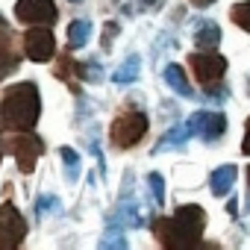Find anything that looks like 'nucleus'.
Returning <instances> with one entry per match:
<instances>
[{"instance_id":"nucleus-4","label":"nucleus","mask_w":250,"mask_h":250,"mask_svg":"<svg viewBox=\"0 0 250 250\" xmlns=\"http://www.w3.org/2000/svg\"><path fill=\"white\" fill-rule=\"evenodd\" d=\"M27 235V221L18 206L9 200L0 206V247H21Z\"/></svg>"},{"instance_id":"nucleus-25","label":"nucleus","mask_w":250,"mask_h":250,"mask_svg":"<svg viewBox=\"0 0 250 250\" xmlns=\"http://www.w3.org/2000/svg\"><path fill=\"white\" fill-rule=\"evenodd\" d=\"M159 3H162V0H139V6H142V9H156Z\"/></svg>"},{"instance_id":"nucleus-23","label":"nucleus","mask_w":250,"mask_h":250,"mask_svg":"<svg viewBox=\"0 0 250 250\" xmlns=\"http://www.w3.org/2000/svg\"><path fill=\"white\" fill-rule=\"evenodd\" d=\"M115 33H118V24H115V21H109V27H106V33H103V47H109V44H112V39H115Z\"/></svg>"},{"instance_id":"nucleus-8","label":"nucleus","mask_w":250,"mask_h":250,"mask_svg":"<svg viewBox=\"0 0 250 250\" xmlns=\"http://www.w3.org/2000/svg\"><path fill=\"white\" fill-rule=\"evenodd\" d=\"M9 150H12V156H15L21 174H33L36 159L44 153V145H42L39 136H15V139L9 142Z\"/></svg>"},{"instance_id":"nucleus-14","label":"nucleus","mask_w":250,"mask_h":250,"mask_svg":"<svg viewBox=\"0 0 250 250\" xmlns=\"http://www.w3.org/2000/svg\"><path fill=\"white\" fill-rule=\"evenodd\" d=\"M139 71H142V59H139V53H133V56H127V59L121 62V68L112 74V80L118 85H130V83L139 80Z\"/></svg>"},{"instance_id":"nucleus-18","label":"nucleus","mask_w":250,"mask_h":250,"mask_svg":"<svg viewBox=\"0 0 250 250\" xmlns=\"http://www.w3.org/2000/svg\"><path fill=\"white\" fill-rule=\"evenodd\" d=\"M229 18H232L244 33H250V0H244V3H235V6L229 9Z\"/></svg>"},{"instance_id":"nucleus-27","label":"nucleus","mask_w":250,"mask_h":250,"mask_svg":"<svg viewBox=\"0 0 250 250\" xmlns=\"http://www.w3.org/2000/svg\"><path fill=\"white\" fill-rule=\"evenodd\" d=\"M0 159H3V142H0Z\"/></svg>"},{"instance_id":"nucleus-11","label":"nucleus","mask_w":250,"mask_h":250,"mask_svg":"<svg viewBox=\"0 0 250 250\" xmlns=\"http://www.w3.org/2000/svg\"><path fill=\"white\" fill-rule=\"evenodd\" d=\"M232 183H235V165H221V168H215V171L209 174V188H212V194H218V197H224V194L232 188Z\"/></svg>"},{"instance_id":"nucleus-16","label":"nucleus","mask_w":250,"mask_h":250,"mask_svg":"<svg viewBox=\"0 0 250 250\" xmlns=\"http://www.w3.org/2000/svg\"><path fill=\"white\" fill-rule=\"evenodd\" d=\"M191 136H188V130L186 127H177V130H171V133H165L162 139H159V145L153 147V153H162V150H171V147H180L183 142H188Z\"/></svg>"},{"instance_id":"nucleus-22","label":"nucleus","mask_w":250,"mask_h":250,"mask_svg":"<svg viewBox=\"0 0 250 250\" xmlns=\"http://www.w3.org/2000/svg\"><path fill=\"white\" fill-rule=\"evenodd\" d=\"M100 65L97 62H85V65H77V74L83 77V80H88V83H100Z\"/></svg>"},{"instance_id":"nucleus-5","label":"nucleus","mask_w":250,"mask_h":250,"mask_svg":"<svg viewBox=\"0 0 250 250\" xmlns=\"http://www.w3.org/2000/svg\"><path fill=\"white\" fill-rule=\"evenodd\" d=\"M24 53H27V59H33V62H50L53 59V53H56V39H53V33L42 24H36V27H30L27 30V36H24Z\"/></svg>"},{"instance_id":"nucleus-29","label":"nucleus","mask_w":250,"mask_h":250,"mask_svg":"<svg viewBox=\"0 0 250 250\" xmlns=\"http://www.w3.org/2000/svg\"><path fill=\"white\" fill-rule=\"evenodd\" d=\"M247 177H250V171H247Z\"/></svg>"},{"instance_id":"nucleus-19","label":"nucleus","mask_w":250,"mask_h":250,"mask_svg":"<svg viewBox=\"0 0 250 250\" xmlns=\"http://www.w3.org/2000/svg\"><path fill=\"white\" fill-rule=\"evenodd\" d=\"M147 186H150L153 203L156 206H165V180H162V174H147Z\"/></svg>"},{"instance_id":"nucleus-12","label":"nucleus","mask_w":250,"mask_h":250,"mask_svg":"<svg viewBox=\"0 0 250 250\" xmlns=\"http://www.w3.org/2000/svg\"><path fill=\"white\" fill-rule=\"evenodd\" d=\"M194 44H197L200 50H215V47L221 44V30H218V24H212V21H197Z\"/></svg>"},{"instance_id":"nucleus-13","label":"nucleus","mask_w":250,"mask_h":250,"mask_svg":"<svg viewBox=\"0 0 250 250\" xmlns=\"http://www.w3.org/2000/svg\"><path fill=\"white\" fill-rule=\"evenodd\" d=\"M165 83H168L180 97H194V88H191V83H188V77H186V71H183L180 65H168V68H165Z\"/></svg>"},{"instance_id":"nucleus-17","label":"nucleus","mask_w":250,"mask_h":250,"mask_svg":"<svg viewBox=\"0 0 250 250\" xmlns=\"http://www.w3.org/2000/svg\"><path fill=\"white\" fill-rule=\"evenodd\" d=\"M59 156L65 159V177H68L71 183H77V177H80V153L71 150V147H62Z\"/></svg>"},{"instance_id":"nucleus-20","label":"nucleus","mask_w":250,"mask_h":250,"mask_svg":"<svg viewBox=\"0 0 250 250\" xmlns=\"http://www.w3.org/2000/svg\"><path fill=\"white\" fill-rule=\"evenodd\" d=\"M47 209H53V212H62V203H59V197H53V194H44V197H39V200H36V218H42Z\"/></svg>"},{"instance_id":"nucleus-1","label":"nucleus","mask_w":250,"mask_h":250,"mask_svg":"<svg viewBox=\"0 0 250 250\" xmlns=\"http://www.w3.org/2000/svg\"><path fill=\"white\" fill-rule=\"evenodd\" d=\"M39 112H42L39 85L36 83H15L0 97V127L27 133L39 124Z\"/></svg>"},{"instance_id":"nucleus-2","label":"nucleus","mask_w":250,"mask_h":250,"mask_svg":"<svg viewBox=\"0 0 250 250\" xmlns=\"http://www.w3.org/2000/svg\"><path fill=\"white\" fill-rule=\"evenodd\" d=\"M203 227H206V215L200 206H180L174 218L156 221V235L165 247L186 250V247H194L200 241Z\"/></svg>"},{"instance_id":"nucleus-9","label":"nucleus","mask_w":250,"mask_h":250,"mask_svg":"<svg viewBox=\"0 0 250 250\" xmlns=\"http://www.w3.org/2000/svg\"><path fill=\"white\" fill-rule=\"evenodd\" d=\"M56 3L53 0H18L15 3V18L24 24H53L56 21Z\"/></svg>"},{"instance_id":"nucleus-28","label":"nucleus","mask_w":250,"mask_h":250,"mask_svg":"<svg viewBox=\"0 0 250 250\" xmlns=\"http://www.w3.org/2000/svg\"><path fill=\"white\" fill-rule=\"evenodd\" d=\"M71 3H80V0H71Z\"/></svg>"},{"instance_id":"nucleus-10","label":"nucleus","mask_w":250,"mask_h":250,"mask_svg":"<svg viewBox=\"0 0 250 250\" xmlns=\"http://www.w3.org/2000/svg\"><path fill=\"white\" fill-rule=\"evenodd\" d=\"M21 56L15 50V36H12V27L0 18V80H3L6 74H12L18 68Z\"/></svg>"},{"instance_id":"nucleus-7","label":"nucleus","mask_w":250,"mask_h":250,"mask_svg":"<svg viewBox=\"0 0 250 250\" xmlns=\"http://www.w3.org/2000/svg\"><path fill=\"white\" fill-rule=\"evenodd\" d=\"M188 65H191L194 77H197L200 83H206V85L218 83V80L224 77V71H227V59L218 56L215 50H200V53H194V56L188 59Z\"/></svg>"},{"instance_id":"nucleus-15","label":"nucleus","mask_w":250,"mask_h":250,"mask_svg":"<svg viewBox=\"0 0 250 250\" xmlns=\"http://www.w3.org/2000/svg\"><path fill=\"white\" fill-rule=\"evenodd\" d=\"M88 39H91V24L85 18L71 21V27H68V47L71 50H80V47L88 44Z\"/></svg>"},{"instance_id":"nucleus-6","label":"nucleus","mask_w":250,"mask_h":250,"mask_svg":"<svg viewBox=\"0 0 250 250\" xmlns=\"http://www.w3.org/2000/svg\"><path fill=\"white\" fill-rule=\"evenodd\" d=\"M183 127L188 130V136H200V139H206V142H215V139L224 136L227 121H224L221 112H194V115L183 124Z\"/></svg>"},{"instance_id":"nucleus-21","label":"nucleus","mask_w":250,"mask_h":250,"mask_svg":"<svg viewBox=\"0 0 250 250\" xmlns=\"http://www.w3.org/2000/svg\"><path fill=\"white\" fill-rule=\"evenodd\" d=\"M100 247H127V238L121 235L118 227H109L106 229V238H100Z\"/></svg>"},{"instance_id":"nucleus-24","label":"nucleus","mask_w":250,"mask_h":250,"mask_svg":"<svg viewBox=\"0 0 250 250\" xmlns=\"http://www.w3.org/2000/svg\"><path fill=\"white\" fill-rule=\"evenodd\" d=\"M241 153L250 156V118H247V130H244V145H241Z\"/></svg>"},{"instance_id":"nucleus-3","label":"nucleus","mask_w":250,"mask_h":250,"mask_svg":"<svg viewBox=\"0 0 250 250\" xmlns=\"http://www.w3.org/2000/svg\"><path fill=\"white\" fill-rule=\"evenodd\" d=\"M145 133H147V115L142 109H124L109 127V139L115 147H133L142 142Z\"/></svg>"},{"instance_id":"nucleus-26","label":"nucleus","mask_w":250,"mask_h":250,"mask_svg":"<svg viewBox=\"0 0 250 250\" xmlns=\"http://www.w3.org/2000/svg\"><path fill=\"white\" fill-rule=\"evenodd\" d=\"M188 3H194L197 9H206V6H212V3H215V0H188Z\"/></svg>"}]
</instances>
